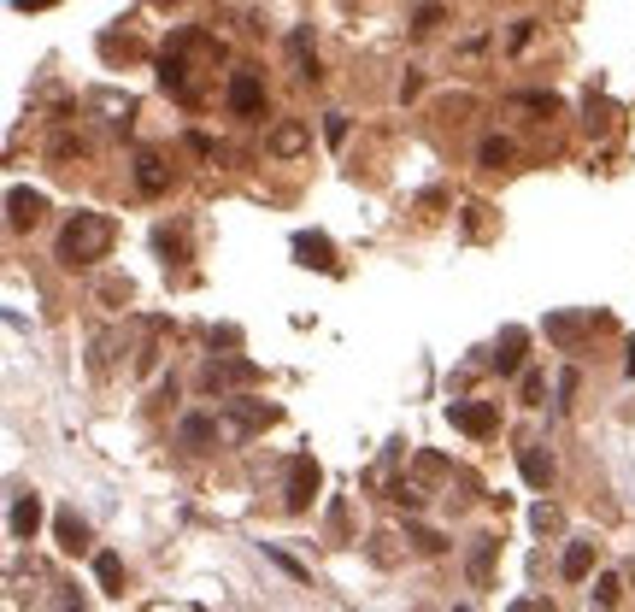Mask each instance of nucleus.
Masks as SVG:
<instances>
[{
    "label": "nucleus",
    "instance_id": "f704fd0d",
    "mask_svg": "<svg viewBox=\"0 0 635 612\" xmlns=\"http://www.w3.org/2000/svg\"><path fill=\"white\" fill-rule=\"evenodd\" d=\"M624 366H630V377H635V342H630V359H624Z\"/></svg>",
    "mask_w": 635,
    "mask_h": 612
},
{
    "label": "nucleus",
    "instance_id": "f03ea898",
    "mask_svg": "<svg viewBox=\"0 0 635 612\" xmlns=\"http://www.w3.org/2000/svg\"><path fill=\"white\" fill-rule=\"evenodd\" d=\"M253 377H259V366H253V359H212V366L201 371V389L223 401L230 389H242V383H253Z\"/></svg>",
    "mask_w": 635,
    "mask_h": 612
},
{
    "label": "nucleus",
    "instance_id": "c9c22d12",
    "mask_svg": "<svg viewBox=\"0 0 635 612\" xmlns=\"http://www.w3.org/2000/svg\"><path fill=\"white\" fill-rule=\"evenodd\" d=\"M453 612H471V607H453Z\"/></svg>",
    "mask_w": 635,
    "mask_h": 612
},
{
    "label": "nucleus",
    "instance_id": "423d86ee",
    "mask_svg": "<svg viewBox=\"0 0 635 612\" xmlns=\"http://www.w3.org/2000/svg\"><path fill=\"white\" fill-rule=\"evenodd\" d=\"M524 347H530V336L518 330V324H506V330H501V347H494V371H501V377L524 371Z\"/></svg>",
    "mask_w": 635,
    "mask_h": 612
},
{
    "label": "nucleus",
    "instance_id": "393cba45",
    "mask_svg": "<svg viewBox=\"0 0 635 612\" xmlns=\"http://www.w3.org/2000/svg\"><path fill=\"white\" fill-rule=\"evenodd\" d=\"M594 601H600V607H612V601H618V577H612V571H606V577L594 583Z\"/></svg>",
    "mask_w": 635,
    "mask_h": 612
},
{
    "label": "nucleus",
    "instance_id": "cd10ccee",
    "mask_svg": "<svg viewBox=\"0 0 635 612\" xmlns=\"http://www.w3.org/2000/svg\"><path fill=\"white\" fill-rule=\"evenodd\" d=\"M412 542L423 547V554H442V536H435V530H412Z\"/></svg>",
    "mask_w": 635,
    "mask_h": 612
},
{
    "label": "nucleus",
    "instance_id": "412c9836",
    "mask_svg": "<svg viewBox=\"0 0 635 612\" xmlns=\"http://www.w3.org/2000/svg\"><path fill=\"white\" fill-rule=\"evenodd\" d=\"M477 159H482V166H489V171H501V166H512V142H506V135H489V142H482V147H477Z\"/></svg>",
    "mask_w": 635,
    "mask_h": 612
},
{
    "label": "nucleus",
    "instance_id": "c85d7f7f",
    "mask_svg": "<svg viewBox=\"0 0 635 612\" xmlns=\"http://www.w3.org/2000/svg\"><path fill=\"white\" fill-rule=\"evenodd\" d=\"M435 24H442V6H423V12H418V24H412V30H435Z\"/></svg>",
    "mask_w": 635,
    "mask_h": 612
},
{
    "label": "nucleus",
    "instance_id": "f3484780",
    "mask_svg": "<svg viewBox=\"0 0 635 612\" xmlns=\"http://www.w3.org/2000/svg\"><path fill=\"white\" fill-rule=\"evenodd\" d=\"M230 412H235V436H253L277 418V406H253V401H230Z\"/></svg>",
    "mask_w": 635,
    "mask_h": 612
},
{
    "label": "nucleus",
    "instance_id": "9b49d317",
    "mask_svg": "<svg viewBox=\"0 0 635 612\" xmlns=\"http://www.w3.org/2000/svg\"><path fill=\"white\" fill-rule=\"evenodd\" d=\"M35 218H42V195H35V189H12L6 195V224H12V230H30Z\"/></svg>",
    "mask_w": 635,
    "mask_h": 612
},
{
    "label": "nucleus",
    "instance_id": "1a4fd4ad",
    "mask_svg": "<svg viewBox=\"0 0 635 612\" xmlns=\"http://www.w3.org/2000/svg\"><path fill=\"white\" fill-rule=\"evenodd\" d=\"M294 254H301V266L335 271V247H330V236H313V230H301V236H294Z\"/></svg>",
    "mask_w": 635,
    "mask_h": 612
},
{
    "label": "nucleus",
    "instance_id": "9d476101",
    "mask_svg": "<svg viewBox=\"0 0 635 612\" xmlns=\"http://www.w3.org/2000/svg\"><path fill=\"white\" fill-rule=\"evenodd\" d=\"M518 471H524V483H530V489H547V483H553V459L541 454V442L518 447Z\"/></svg>",
    "mask_w": 635,
    "mask_h": 612
},
{
    "label": "nucleus",
    "instance_id": "20e7f679",
    "mask_svg": "<svg viewBox=\"0 0 635 612\" xmlns=\"http://www.w3.org/2000/svg\"><path fill=\"white\" fill-rule=\"evenodd\" d=\"M313 495H318V466H313V454H294L289 459V489H283V507H289V512H306Z\"/></svg>",
    "mask_w": 635,
    "mask_h": 612
},
{
    "label": "nucleus",
    "instance_id": "6e6552de",
    "mask_svg": "<svg viewBox=\"0 0 635 612\" xmlns=\"http://www.w3.org/2000/svg\"><path fill=\"white\" fill-rule=\"evenodd\" d=\"M494 536H477V542H471V559H465V571H471V583H477V589H489L494 583Z\"/></svg>",
    "mask_w": 635,
    "mask_h": 612
},
{
    "label": "nucleus",
    "instance_id": "4468645a",
    "mask_svg": "<svg viewBox=\"0 0 635 612\" xmlns=\"http://www.w3.org/2000/svg\"><path fill=\"white\" fill-rule=\"evenodd\" d=\"M35 524H42V501H35V495H18V501H12V542H30Z\"/></svg>",
    "mask_w": 635,
    "mask_h": 612
},
{
    "label": "nucleus",
    "instance_id": "bb28decb",
    "mask_svg": "<svg viewBox=\"0 0 635 612\" xmlns=\"http://www.w3.org/2000/svg\"><path fill=\"white\" fill-rule=\"evenodd\" d=\"M418 477H447V466L435 454H418Z\"/></svg>",
    "mask_w": 635,
    "mask_h": 612
},
{
    "label": "nucleus",
    "instance_id": "2f4dec72",
    "mask_svg": "<svg viewBox=\"0 0 635 612\" xmlns=\"http://www.w3.org/2000/svg\"><path fill=\"white\" fill-rule=\"evenodd\" d=\"M18 12H42V6H54V0H12Z\"/></svg>",
    "mask_w": 635,
    "mask_h": 612
},
{
    "label": "nucleus",
    "instance_id": "473e14b6",
    "mask_svg": "<svg viewBox=\"0 0 635 612\" xmlns=\"http://www.w3.org/2000/svg\"><path fill=\"white\" fill-rule=\"evenodd\" d=\"M512 612H553V607H547V601H518Z\"/></svg>",
    "mask_w": 635,
    "mask_h": 612
},
{
    "label": "nucleus",
    "instance_id": "5701e85b",
    "mask_svg": "<svg viewBox=\"0 0 635 612\" xmlns=\"http://www.w3.org/2000/svg\"><path fill=\"white\" fill-rule=\"evenodd\" d=\"M518 106H530V112H559V95H553V89H530V95H518Z\"/></svg>",
    "mask_w": 635,
    "mask_h": 612
},
{
    "label": "nucleus",
    "instance_id": "0eeeda50",
    "mask_svg": "<svg viewBox=\"0 0 635 612\" xmlns=\"http://www.w3.org/2000/svg\"><path fill=\"white\" fill-rule=\"evenodd\" d=\"M135 189L142 195H165L171 189V171H165L159 154H135Z\"/></svg>",
    "mask_w": 635,
    "mask_h": 612
},
{
    "label": "nucleus",
    "instance_id": "b1692460",
    "mask_svg": "<svg viewBox=\"0 0 635 612\" xmlns=\"http://www.w3.org/2000/svg\"><path fill=\"white\" fill-rule=\"evenodd\" d=\"M323 135H330V147L347 142V118H342V112H330V118H323Z\"/></svg>",
    "mask_w": 635,
    "mask_h": 612
},
{
    "label": "nucleus",
    "instance_id": "7ed1b4c3",
    "mask_svg": "<svg viewBox=\"0 0 635 612\" xmlns=\"http://www.w3.org/2000/svg\"><path fill=\"white\" fill-rule=\"evenodd\" d=\"M447 418H453V430L477 436V442L501 430V406H494V401H453V406H447Z\"/></svg>",
    "mask_w": 635,
    "mask_h": 612
},
{
    "label": "nucleus",
    "instance_id": "2eb2a0df",
    "mask_svg": "<svg viewBox=\"0 0 635 612\" xmlns=\"http://www.w3.org/2000/svg\"><path fill=\"white\" fill-rule=\"evenodd\" d=\"M54 536H59V547H65V554H83V547H89V524H83L77 512H59V518H54Z\"/></svg>",
    "mask_w": 635,
    "mask_h": 612
},
{
    "label": "nucleus",
    "instance_id": "a211bd4d",
    "mask_svg": "<svg viewBox=\"0 0 635 612\" xmlns=\"http://www.w3.org/2000/svg\"><path fill=\"white\" fill-rule=\"evenodd\" d=\"M183 71H189V65H183L177 54H165V59H159V89L177 95V101H194V95H189V77H183Z\"/></svg>",
    "mask_w": 635,
    "mask_h": 612
},
{
    "label": "nucleus",
    "instance_id": "dca6fc26",
    "mask_svg": "<svg viewBox=\"0 0 635 612\" xmlns=\"http://www.w3.org/2000/svg\"><path fill=\"white\" fill-rule=\"evenodd\" d=\"M306 147V124L301 118H289V124H277V130H271V154L277 159H294Z\"/></svg>",
    "mask_w": 635,
    "mask_h": 612
},
{
    "label": "nucleus",
    "instance_id": "4be33fe9",
    "mask_svg": "<svg viewBox=\"0 0 635 612\" xmlns=\"http://www.w3.org/2000/svg\"><path fill=\"white\" fill-rule=\"evenodd\" d=\"M547 336H553V342H577V336H582V318H547Z\"/></svg>",
    "mask_w": 635,
    "mask_h": 612
},
{
    "label": "nucleus",
    "instance_id": "aec40b11",
    "mask_svg": "<svg viewBox=\"0 0 635 612\" xmlns=\"http://www.w3.org/2000/svg\"><path fill=\"white\" fill-rule=\"evenodd\" d=\"M94 583L106 595H124V559L118 554H94Z\"/></svg>",
    "mask_w": 635,
    "mask_h": 612
},
{
    "label": "nucleus",
    "instance_id": "f257e3e1",
    "mask_svg": "<svg viewBox=\"0 0 635 612\" xmlns=\"http://www.w3.org/2000/svg\"><path fill=\"white\" fill-rule=\"evenodd\" d=\"M106 247H112L106 212H77V218L59 230V259H65V266H94V259H106Z\"/></svg>",
    "mask_w": 635,
    "mask_h": 612
},
{
    "label": "nucleus",
    "instance_id": "f8f14e48",
    "mask_svg": "<svg viewBox=\"0 0 635 612\" xmlns=\"http://www.w3.org/2000/svg\"><path fill=\"white\" fill-rule=\"evenodd\" d=\"M177 442L201 454V447H212V442H218V418H201V412H189V418L177 424Z\"/></svg>",
    "mask_w": 635,
    "mask_h": 612
},
{
    "label": "nucleus",
    "instance_id": "72a5a7b5",
    "mask_svg": "<svg viewBox=\"0 0 635 612\" xmlns=\"http://www.w3.org/2000/svg\"><path fill=\"white\" fill-rule=\"evenodd\" d=\"M59 612H83V607H77V601H71V595H65V601H59Z\"/></svg>",
    "mask_w": 635,
    "mask_h": 612
},
{
    "label": "nucleus",
    "instance_id": "c756f323",
    "mask_svg": "<svg viewBox=\"0 0 635 612\" xmlns=\"http://www.w3.org/2000/svg\"><path fill=\"white\" fill-rule=\"evenodd\" d=\"M535 524H541V530H559V507H535Z\"/></svg>",
    "mask_w": 635,
    "mask_h": 612
},
{
    "label": "nucleus",
    "instance_id": "7c9ffc66",
    "mask_svg": "<svg viewBox=\"0 0 635 612\" xmlns=\"http://www.w3.org/2000/svg\"><path fill=\"white\" fill-rule=\"evenodd\" d=\"M418 89H423V77H418V71H406V77H401V101H412Z\"/></svg>",
    "mask_w": 635,
    "mask_h": 612
},
{
    "label": "nucleus",
    "instance_id": "6ab92c4d",
    "mask_svg": "<svg viewBox=\"0 0 635 612\" xmlns=\"http://www.w3.org/2000/svg\"><path fill=\"white\" fill-rule=\"evenodd\" d=\"M559 571H565V583H582V577L594 571V542H571V547H565V566H559Z\"/></svg>",
    "mask_w": 635,
    "mask_h": 612
},
{
    "label": "nucleus",
    "instance_id": "39448f33",
    "mask_svg": "<svg viewBox=\"0 0 635 612\" xmlns=\"http://www.w3.org/2000/svg\"><path fill=\"white\" fill-rule=\"evenodd\" d=\"M230 112H242V118L265 112V83H259V71H235L230 77Z\"/></svg>",
    "mask_w": 635,
    "mask_h": 612
},
{
    "label": "nucleus",
    "instance_id": "ddd939ff",
    "mask_svg": "<svg viewBox=\"0 0 635 612\" xmlns=\"http://www.w3.org/2000/svg\"><path fill=\"white\" fill-rule=\"evenodd\" d=\"M289 59H294V77H301V83H318V77H323V65H318L313 42H306V30L289 35Z\"/></svg>",
    "mask_w": 635,
    "mask_h": 612
},
{
    "label": "nucleus",
    "instance_id": "a878e982",
    "mask_svg": "<svg viewBox=\"0 0 635 612\" xmlns=\"http://www.w3.org/2000/svg\"><path fill=\"white\" fill-rule=\"evenodd\" d=\"M541 389H547V377H541V371H524V401H530V406L541 401Z\"/></svg>",
    "mask_w": 635,
    "mask_h": 612
}]
</instances>
